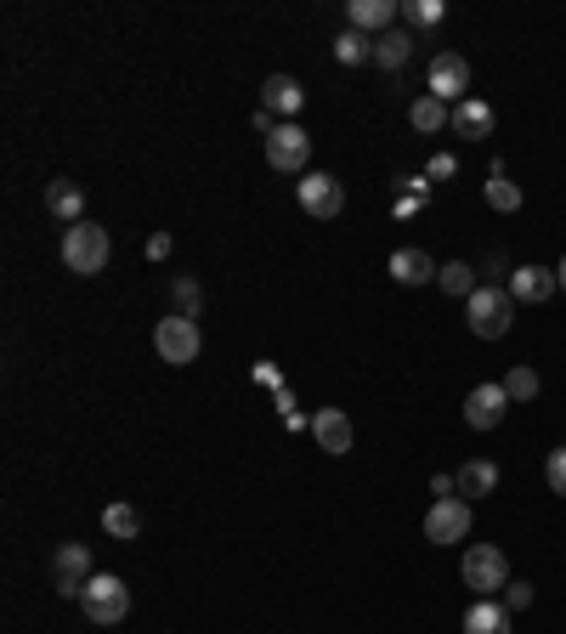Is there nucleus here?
I'll list each match as a JSON object with an SVG mask.
<instances>
[{
	"mask_svg": "<svg viewBox=\"0 0 566 634\" xmlns=\"http://www.w3.org/2000/svg\"><path fill=\"white\" fill-rule=\"evenodd\" d=\"M505 607H510V612H527V607H532V584H505Z\"/></svg>",
	"mask_w": 566,
	"mask_h": 634,
	"instance_id": "31",
	"label": "nucleus"
},
{
	"mask_svg": "<svg viewBox=\"0 0 566 634\" xmlns=\"http://www.w3.org/2000/svg\"><path fill=\"white\" fill-rule=\"evenodd\" d=\"M198 307H205V289H198L193 278H176V312H182V318H198Z\"/></svg>",
	"mask_w": 566,
	"mask_h": 634,
	"instance_id": "29",
	"label": "nucleus"
},
{
	"mask_svg": "<svg viewBox=\"0 0 566 634\" xmlns=\"http://www.w3.org/2000/svg\"><path fill=\"white\" fill-rule=\"evenodd\" d=\"M148 255H153V261L171 255V232H153V239H148Z\"/></svg>",
	"mask_w": 566,
	"mask_h": 634,
	"instance_id": "35",
	"label": "nucleus"
},
{
	"mask_svg": "<svg viewBox=\"0 0 566 634\" xmlns=\"http://www.w3.org/2000/svg\"><path fill=\"white\" fill-rule=\"evenodd\" d=\"M464 634H516L510 629V607H505V600H476V607L464 612Z\"/></svg>",
	"mask_w": 566,
	"mask_h": 634,
	"instance_id": "18",
	"label": "nucleus"
},
{
	"mask_svg": "<svg viewBox=\"0 0 566 634\" xmlns=\"http://www.w3.org/2000/svg\"><path fill=\"white\" fill-rule=\"evenodd\" d=\"M464 323H471L476 341H505L510 323H516V295L498 289V284H482L471 300H464Z\"/></svg>",
	"mask_w": 566,
	"mask_h": 634,
	"instance_id": "1",
	"label": "nucleus"
},
{
	"mask_svg": "<svg viewBox=\"0 0 566 634\" xmlns=\"http://www.w3.org/2000/svg\"><path fill=\"white\" fill-rule=\"evenodd\" d=\"M471 498H437V505L425 510V539L430 544H459L464 532H471Z\"/></svg>",
	"mask_w": 566,
	"mask_h": 634,
	"instance_id": "8",
	"label": "nucleus"
},
{
	"mask_svg": "<svg viewBox=\"0 0 566 634\" xmlns=\"http://www.w3.org/2000/svg\"><path fill=\"white\" fill-rule=\"evenodd\" d=\"M312 437H317V448L323 453H351V414L346 408H317L312 414Z\"/></svg>",
	"mask_w": 566,
	"mask_h": 634,
	"instance_id": "12",
	"label": "nucleus"
},
{
	"mask_svg": "<svg viewBox=\"0 0 566 634\" xmlns=\"http://www.w3.org/2000/svg\"><path fill=\"white\" fill-rule=\"evenodd\" d=\"M425 210V198H414V193H396V221H408V216H419Z\"/></svg>",
	"mask_w": 566,
	"mask_h": 634,
	"instance_id": "33",
	"label": "nucleus"
},
{
	"mask_svg": "<svg viewBox=\"0 0 566 634\" xmlns=\"http://www.w3.org/2000/svg\"><path fill=\"white\" fill-rule=\"evenodd\" d=\"M46 210H51L57 221H69V227L85 221V187H80V182H51V187H46Z\"/></svg>",
	"mask_w": 566,
	"mask_h": 634,
	"instance_id": "19",
	"label": "nucleus"
},
{
	"mask_svg": "<svg viewBox=\"0 0 566 634\" xmlns=\"http://www.w3.org/2000/svg\"><path fill=\"white\" fill-rule=\"evenodd\" d=\"M403 18H408L414 28H437V23L448 18V7H442V0H403Z\"/></svg>",
	"mask_w": 566,
	"mask_h": 634,
	"instance_id": "28",
	"label": "nucleus"
},
{
	"mask_svg": "<svg viewBox=\"0 0 566 634\" xmlns=\"http://www.w3.org/2000/svg\"><path fill=\"white\" fill-rule=\"evenodd\" d=\"M487 205H493L498 216H516V210H521V187L505 176V164H493V176H487Z\"/></svg>",
	"mask_w": 566,
	"mask_h": 634,
	"instance_id": "23",
	"label": "nucleus"
},
{
	"mask_svg": "<svg viewBox=\"0 0 566 634\" xmlns=\"http://www.w3.org/2000/svg\"><path fill=\"white\" fill-rule=\"evenodd\" d=\"M80 607H85V618H91L96 629L125 623V618H130V589H125V578H114V573H96V578L85 584V595H80Z\"/></svg>",
	"mask_w": 566,
	"mask_h": 634,
	"instance_id": "4",
	"label": "nucleus"
},
{
	"mask_svg": "<svg viewBox=\"0 0 566 634\" xmlns=\"http://www.w3.org/2000/svg\"><path fill=\"white\" fill-rule=\"evenodd\" d=\"M437 284H442V295H464V300L482 289V284H476V266H464V261H448L442 273H437Z\"/></svg>",
	"mask_w": 566,
	"mask_h": 634,
	"instance_id": "25",
	"label": "nucleus"
},
{
	"mask_svg": "<svg viewBox=\"0 0 566 634\" xmlns=\"http://www.w3.org/2000/svg\"><path fill=\"white\" fill-rule=\"evenodd\" d=\"M307 159H312V137L294 119H284L273 137H266V164H273V171L294 176V171H307Z\"/></svg>",
	"mask_w": 566,
	"mask_h": 634,
	"instance_id": "6",
	"label": "nucleus"
},
{
	"mask_svg": "<svg viewBox=\"0 0 566 634\" xmlns=\"http://www.w3.org/2000/svg\"><path fill=\"white\" fill-rule=\"evenodd\" d=\"M430 493H437V498H459V476H430Z\"/></svg>",
	"mask_w": 566,
	"mask_h": 634,
	"instance_id": "34",
	"label": "nucleus"
},
{
	"mask_svg": "<svg viewBox=\"0 0 566 634\" xmlns=\"http://www.w3.org/2000/svg\"><path fill=\"white\" fill-rule=\"evenodd\" d=\"M555 284H561V295H566V255H561V266H555Z\"/></svg>",
	"mask_w": 566,
	"mask_h": 634,
	"instance_id": "36",
	"label": "nucleus"
},
{
	"mask_svg": "<svg viewBox=\"0 0 566 634\" xmlns=\"http://www.w3.org/2000/svg\"><path fill=\"white\" fill-rule=\"evenodd\" d=\"M505 391H510V403H532V396H539V369H532V362H516L505 374Z\"/></svg>",
	"mask_w": 566,
	"mask_h": 634,
	"instance_id": "27",
	"label": "nucleus"
},
{
	"mask_svg": "<svg viewBox=\"0 0 566 634\" xmlns=\"http://www.w3.org/2000/svg\"><path fill=\"white\" fill-rule=\"evenodd\" d=\"M335 57L346 62V69H357V62H374V41L357 35V28H346V35L335 41Z\"/></svg>",
	"mask_w": 566,
	"mask_h": 634,
	"instance_id": "26",
	"label": "nucleus"
},
{
	"mask_svg": "<svg viewBox=\"0 0 566 634\" xmlns=\"http://www.w3.org/2000/svg\"><path fill=\"white\" fill-rule=\"evenodd\" d=\"M408 57H414V35H408V28H385V35L374 41V62H380V69H403Z\"/></svg>",
	"mask_w": 566,
	"mask_h": 634,
	"instance_id": "21",
	"label": "nucleus"
},
{
	"mask_svg": "<svg viewBox=\"0 0 566 634\" xmlns=\"http://www.w3.org/2000/svg\"><path fill=\"white\" fill-rule=\"evenodd\" d=\"M153 346H159V357L171 362V369H187V362H198V346H205V335H198V318H182V312L159 318Z\"/></svg>",
	"mask_w": 566,
	"mask_h": 634,
	"instance_id": "5",
	"label": "nucleus"
},
{
	"mask_svg": "<svg viewBox=\"0 0 566 634\" xmlns=\"http://www.w3.org/2000/svg\"><path fill=\"white\" fill-rule=\"evenodd\" d=\"M108 255H114V244H108V232H103V227L74 221L69 232H62V266H69V273L96 278V273L108 266Z\"/></svg>",
	"mask_w": 566,
	"mask_h": 634,
	"instance_id": "2",
	"label": "nucleus"
},
{
	"mask_svg": "<svg viewBox=\"0 0 566 634\" xmlns=\"http://www.w3.org/2000/svg\"><path fill=\"white\" fill-rule=\"evenodd\" d=\"M505 414H510V391H505V380H487V385H476L471 396H464V425H471V430L505 425Z\"/></svg>",
	"mask_w": 566,
	"mask_h": 634,
	"instance_id": "10",
	"label": "nucleus"
},
{
	"mask_svg": "<svg viewBox=\"0 0 566 634\" xmlns=\"http://www.w3.org/2000/svg\"><path fill=\"white\" fill-rule=\"evenodd\" d=\"M396 12H403V7H396V0H351V7H346V18H351V28H357V35H385V28L396 23Z\"/></svg>",
	"mask_w": 566,
	"mask_h": 634,
	"instance_id": "13",
	"label": "nucleus"
},
{
	"mask_svg": "<svg viewBox=\"0 0 566 634\" xmlns=\"http://www.w3.org/2000/svg\"><path fill=\"white\" fill-rule=\"evenodd\" d=\"M453 171H459V164H453V153H437V159H430V171H425V176H430V182H448Z\"/></svg>",
	"mask_w": 566,
	"mask_h": 634,
	"instance_id": "32",
	"label": "nucleus"
},
{
	"mask_svg": "<svg viewBox=\"0 0 566 634\" xmlns=\"http://www.w3.org/2000/svg\"><path fill=\"white\" fill-rule=\"evenodd\" d=\"M408 125L419 130V137H437L442 125H453V108H448V103H437V96H419V103L408 108Z\"/></svg>",
	"mask_w": 566,
	"mask_h": 634,
	"instance_id": "22",
	"label": "nucleus"
},
{
	"mask_svg": "<svg viewBox=\"0 0 566 634\" xmlns=\"http://www.w3.org/2000/svg\"><path fill=\"white\" fill-rule=\"evenodd\" d=\"M544 482H550L555 498H566V448H555V453L544 459Z\"/></svg>",
	"mask_w": 566,
	"mask_h": 634,
	"instance_id": "30",
	"label": "nucleus"
},
{
	"mask_svg": "<svg viewBox=\"0 0 566 634\" xmlns=\"http://www.w3.org/2000/svg\"><path fill=\"white\" fill-rule=\"evenodd\" d=\"M430 96H437V103H464V91H471V62H464L459 51H437L430 57Z\"/></svg>",
	"mask_w": 566,
	"mask_h": 634,
	"instance_id": "9",
	"label": "nucleus"
},
{
	"mask_svg": "<svg viewBox=\"0 0 566 634\" xmlns=\"http://www.w3.org/2000/svg\"><path fill=\"white\" fill-rule=\"evenodd\" d=\"M103 527H108V539L130 544V539H137V532H142V516H137V510H130L125 498H119V505H108V510H103Z\"/></svg>",
	"mask_w": 566,
	"mask_h": 634,
	"instance_id": "24",
	"label": "nucleus"
},
{
	"mask_svg": "<svg viewBox=\"0 0 566 634\" xmlns=\"http://www.w3.org/2000/svg\"><path fill=\"white\" fill-rule=\"evenodd\" d=\"M437 273H442V266L430 261L425 250H396V255H391V278L403 284V289H419V284H437Z\"/></svg>",
	"mask_w": 566,
	"mask_h": 634,
	"instance_id": "16",
	"label": "nucleus"
},
{
	"mask_svg": "<svg viewBox=\"0 0 566 634\" xmlns=\"http://www.w3.org/2000/svg\"><path fill=\"white\" fill-rule=\"evenodd\" d=\"M493 487H498V464H493V459L459 464V498H487Z\"/></svg>",
	"mask_w": 566,
	"mask_h": 634,
	"instance_id": "20",
	"label": "nucleus"
},
{
	"mask_svg": "<svg viewBox=\"0 0 566 634\" xmlns=\"http://www.w3.org/2000/svg\"><path fill=\"white\" fill-rule=\"evenodd\" d=\"M453 137H464V142H487L493 137V108L482 103V96H464V103L453 108Z\"/></svg>",
	"mask_w": 566,
	"mask_h": 634,
	"instance_id": "17",
	"label": "nucleus"
},
{
	"mask_svg": "<svg viewBox=\"0 0 566 634\" xmlns=\"http://www.w3.org/2000/svg\"><path fill=\"white\" fill-rule=\"evenodd\" d=\"M51 573H57V595L80 600V595H85V584L96 578L91 550H85V544H62V550H57V561H51Z\"/></svg>",
	"mask_w": 566,
	"mask_h": 634,
	"instance_id": "11",
	"label": "nucleus"
},
{
	"mask_svg": "<svg viewBox=\"0 0 566 634\" xmlns=\"http://www.w3.org/2000/svg\"><path fill=\"white\" fill-rule=\"evenodd\" d=\"M561 284H555V266H516L510 273V295L527 300V307H539V300H550Z\"/></svg>",
	"mask_w": 566,
	"mask_h": 634,
	"instance_id": "15",
	"label": "nucleus"
},
{
	"mask_svg": "<svg viewBox=\"0 0 566 634\" xmlns=\"http://www.w3.org/2000/svg\"><path fill=\"white\" fill-rule=\"evenodd\" d=\"M294 198H301V210L317 216V221H335L346 210V187H340V176H328V171H307V182L294 187Z\"/></svg>",
	"mask_w": 566,
	"mask_h": 634,
	"instance_id": "7",
	"label": "nucleus"
},
{
	"mask_svg": "<svg viewBox=\"0 0 566 634\" xmlns=\"http://www.w3.org/2000/svg\"><path fill=\"white\" fill-rule=\"evenodd\" d=\"M261 108L266 114H284V119H294L307 108V91H301V80H289V74H273L261 85Z\"/></svg>",
	"mask_w": 566,
	"mask_h": 634,
	"instance_id": "14",
	"label": "nucleus"
},
{
	"mask_svg": "<svg viewBox=\"0 0 566 634\" xmlns=\"http://www.w3.org/2000/svg\"><path fill=\"white\" fill-rule=\"evenodd\" d=\"M459 578H464V589H476L482 600H493L498 589L510 584V561H505L498 544H471L464 561H459Z\"/></svg>",
	"mask_w": 566,
	"mask_h": 634,
	"instance_id": "3",
	"label": "nucleus"
}]
</instances>
